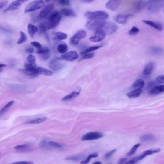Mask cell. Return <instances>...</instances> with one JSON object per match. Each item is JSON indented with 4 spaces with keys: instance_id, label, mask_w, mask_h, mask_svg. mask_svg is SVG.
<instances>
[{
    "instance_id": "6da1fadb",
    "label": "cell",
    "mask_w": 164,
    "mask_h": 164,
    "mask_svg": "<svg viewBox=\"0 0 164 164\" xmlns=\"http://www.w3.org/2000/svg\"><path fill=\"white\" fill-rule=\"evenodd\" d=\"M84 16L87 18L89 19L101 21H105L109 17L108 13L102 11H97L95 12L87 11L85 13Z\"/></svg>"
},
{
    "instance_id": "7a4b0ae2",
    "label": "cell",
    "mask_w": 164,
    "mask_h": 164,
    "mask_svg": "<svg viewBox=\"0 0 164 164\" xmlns=\"http://www.w3.org/2000/svg\"><path fill=\"white\" fill-rule=\"evenodd\" d=\"M164 0H149L147 3L148 10L151 13L157 12L164 6Z\"/></svg>"
},
{
    "instance_id": "3957f363",
    "label": "cell",
    "mask_w": 164,
    "mask_h": 164,
    "mask_svg": "<svg viewBox=\"0 0 164 164\" xmlns=\"http://www.w3.org/2000/svg\"><path fill=\"white\" fill-rule=\"evenodd\" d=\"M105 23L106 22L105 21L91 20L87 23L86 26L87 29L90 31H97L98 30L102 29Z\"/></svg>"
},
{
    "instance_id": "277c9868",
    "label": "cell",
    "mask_w": 164,
    "mask_h": 164,
    "mask_svg": "<svg viewBox=\"0 0 164 164\" xmlns=\"http://www.w3.org/2000/svg\"><path fill=\"white\" fill-rule=\"evenodd\" d=\"M44 5L45 4L43 0H35L30 3L26 7L24 12L25 14H27L30 12H34L35 11L42 8L44 6Z\"/></svg>"
},
{
    "instance_id": "5b68a950",
    "label": "cell",
    "mask_w": 164,
    "mask_h": 164,
    "mask_svg": "<svg viewBox=\"0 0 164 164\" xmlns=\"http://www.w3.org/2000/svg\"><path fill=\"white\" fill-rule=\"evenodd\" d=\"M61 18H62V14L58 11H56L51 14L48 19V22L50 25L52 29H53L58 26L61 21Z\"/></svg>"
},
{
    "instance_id": "8992f818",
    "label": "cell",
    "mask_w": 164,
    "mask_h": 164,
    "mask_svg": "<svg viewBox=\"0 0 164 164\" xmlns=\"http://www.w3.org/2000/svg\"><path fill=\"white\" fill-rule=\"evenodd\" d=\"M87 32L84 30H79L70 39V42L73 45H78L80 39L85 38L86 36Z\"/></svg>"
},
{
    "instance_id": "52a82bcc",
    "label": "cell",
    "mask_w": 164,
    "mask_h": 164,
    "mask_svg": "<svg viewBox=\"0 0 164 164\" xmlns=\"http://www.w3.org/2000/svg\"><path fill=\"white\" fill-rule=\"evenodd\" d=\"M103 137V134L99 132H90L86 133L82 137V141H92L99 139Z\"/></svg>"
},
{
    "instance_id": "ba28073f",
    "label": "cell",
    "mask_w": 164,
    "mask_h": 164,
    "mask_svg": "<svg viewBox=\"0 0 164 164\" xmlns=\"http://www.w3.org/2000/svg\"><path fill=\"white\" fill-rule=\"evenodd\" d=\"M53 9L54 5L52 4L46 5L39 14L38 19L39 20H43L46 18Z\"/></svg>"
},
{
    "instance_id": "9c48e42d",
    "label": "cell",
    "mask_w": 164,
    "mask_h": 164,
    "mask_svg": "<svg viewBox=\"0 0 164 164\" xmlns=\"http://www.w3.org/2000/svg\"><path fill=\"white\" fill-rule=\"evenodd\" d=\"M106 35V33L103 30H98L96 31L95 34L94 36L90 38V40L93 42H98L103 40L105 38Z\"/></svg>"
},
{
    "instance_id": "30bf717a",
    "label": "cell",
    "mask_w": 164,
    "mask_h": 164,
    "mask_svg": "<svg viewBox=\"0 0 164 164\" xmlns=\"http://www.w3.org/2000/svg\"><path fill=\"white\" fill-rule=\"evenodd\" d=\"M36 58L34 56L30 55L27 57V62L25 64V69L27 70L33 71V69L36 67Z\"/></svg>"
},
{
    "instance_id": "8fae6325",
    "label": "cell",
    "mask_w": 164,
    "mask_h": 164,
    "mask_svg": "<svg viewBox=\"0 0 164 164\" xmlns=\"http://www.w3.org/2000/svg\"><path fill=\"white\" fill-rule=\"evenodd\" d=\"M118 29L117 26L112 22H106L103 30L106 34H112L116 31Z\"/></svg>"
},
{
    "instance_id": "7c38bea8",
    "label": "cell",
    "mask_w": 164,
    "mask_h": 164,
    "mask_svg": "<svg viewBox=\"0 0 164 164\" xmlns=\"http://www.w3.org/2000/svg\"><path fill=\"white\" fill-rule=\"evenodd\" d=\"M78 57H79V55L76 52L70 51L61 56L60 58L65 61L73 62L78 58Z\"/></svg>"
},
{
    "instance_id": "4fadbf2b",
    "label": "cell",
    "mask_w": 164,
    "mask_h": 164,
    "mask_svg": "<svg viewBox=\"0 0 164 164\" xmlns=\"http://www.w3.org/2000/svg\"><path fill=\"white\" fill-rule=\"evenodd\" d=\"M27 1L28 0H16L9 4V6L4 10V12L15 10L16 9H18L23 3Z\"/></svg>"
},
{
    "instance_id": "5bb4252c",
    "label": "cell",
    "mask_w": 164,
    "mask_h": 164,
    "mask_svg": "<svg viewBox=\"0 0 164 164\" xmlns=\"http://www.w3.org/2000/svg\"><path fill=\"white\" fill-rule=\"evenodd\" d=\"M120 3H121L120 0H109L106 3L105 7L106 9L109 10L114 11L118 8Z\"/></svg>"
},
{
    "instance_id": "9a60e30c",
    "label": "cell",
    "mask_w": 164,
    "mask_h": 164,
    "mask_svg": "<svg viewBox=\"0 0 164 164\" xmlns=\"http://www.w3.org/2000/svg\"><path fill=\"white\" fill-rule=\"evenodd\" d=\"M32 71L37 74H42V75H46V76H51L53 74V72L51 71L47 70L44 68L37 67V66L35 68L33 69Z\"/></svg>"
},
{
    "instance_id": "2e32d148",
    "label": "cell",
    "mask_w": 164,
    "mask_h": 164,
    "mask_svg": "<svg viewBox=\"0 0 164 164\" xmlns=\"http://www.w3.org/2000/svg\"><path fill=\"white\" fill-rule=\"evenodd\" d=\"M63 66V64L58 62L56 59H52L49 63L50 68L53 71H57L60 70Z\"/></svg>"
},
{
    "instance_id": "e0dca14e",
    "label": "cell",
    "mask_w": 164,
    "mask_h": 164,
    "mask_svg": "<svg viewBox=\"0 0 164 164\" xmlns=\"http://www.w3.org/2000/svg\"><path fill=\"white\" fill-rule=\"evenodd\" d=\"M131 16V14H119L115 16L114 17L115 21L119 24H125L127 22V20L129 17Z\"/></svg>"
},
{
    "instance_id": "ac0fdd59",
    "label": "cell",
    "mask_w": 164,
    "mask_h": 164,
    "mask_svg": "<svg viewBox=\"0 0 164 164\" xmlns=\"http://www.w3.org/2000/svg\"><path fill=\"white\" fill-rule=\"evenodd\" d=\"M142 22L146 25H148L151 27H154V29H156L159 31H161L163 29V26L160 23L154 22V21H151V20H142Z\"/></svg>"
},
{
    "instance_id": "d6986e66",
    "label": "cell",
    "mask_w": 164,
    "mask_h": 164,
    "mask_svg": "<svg viewBox=\"0 0 164 164\" xmlns=\"http://www.w3.org/2000/svg\"><path fill=\"white\" fill-rule=\"evenodd\" d=\"M60 13H61L62 16L63 15L66 17H76L77 16L74 11L70 8H63Z\"/></svg>"
},
{
    "instance_id": "ffe728a7",
    "label": "cell",
    "mask_w": 164,
    "mask_h": 164,
    "mask_svg": "<svg viewBox=\"0 0 164 164\" xmlns=\"http://www.w3.org/2000/svg\"><path fill=\"white\" fill-rule=\"evenodd\" d=\"M161 151V149L160 148H154L151 149L149 150H146L144 152L142 153V154L141 155H139V158L141 160L144 159V158H145L146 156L148 155H152V154L157 153Z\"/></svg>"
},
{
    "instance_id": "44dd1931",
    "label": "cell",
    "mask_w": 164,
    "mask_h": 164,
    "mask_svg": "<svg viewBox=\"0 0 164 164\" xmlns=\"http://www.w3.org/2000/svg\"><path fill=\"white\" fill-rule=\"evenodd\" d=\"M164 91V85H161L155 86L152 87L149 91V94L151 95H155L158 94L160 93H163Z\"/></svg>"
},
{
    "instance_id": "7402d4cb",
    "label": "cell",
    "mask_w": 164,
    "mask_h": 164,
    "mask_svg": "<svg viewBox=\"0 0 164 164\" xmlns=\"http://www.w3.org/2000/svg\"><path fill=\"white\" fill-rule=\"evenodd\" d=\"M67 34L65 33L58 32L54 33L53 34V39L55 42H59L61 40H65L67 39Z\"/></svg>"
},
{
    "instance_id": "603a6c76",
    "label": "cell",
    "mask_w": 164,
    "mask_h": 164,
    "mask_svg": "<svg viewBox=\"0 0 164 164\" xmlns=\"http://www.w3.org/2000/svg\"><path fill=\"white\" fill-rule=\"evenodd\" d=\"M142 92V89H136L128 93L127 96L129 98H137L139 97Z\"/></svg>"
},
{
    "instance_id": "cb8c5ba5",
    "label": "cell",
    "mask_w": 164,
    "mask_h": 164,
    "mask_svg": "<svg viewBox=\"0 0 164 164\" xmlns=\"http://www.w3.org/2000/svg\"><path fill=\"white\" fill-rule=\"evenodd\" d=\"M38 29L41 32L44 33L52 29L48 22H43L39 24Z\"/></svg>"
},
{
    "instance_id": "d4e9b609",
    "label": "cell",
    "mask_w": 164,
    "mask_h": 164,
    "mask_svg": "<svg viewBox=\"0 0 164 164\" xmlns=\"http://www.w3.org/2000/svg\"><path fill=\"white\" fill-rule=\"evenodd\" d=\"M80 90H76L74 91L72 93H70L69 94L67 95L66 96L62 98V100L63 101H69L70 100H72L73 98L79 96L80 94Z\"/></svg>"
},
{
    "instance_id": "484cf974",
    "label": "cell",
    "mask_w": 164,
    "mask_h": 164,
    "mask_svg": "<svg viewBox=\"0 0 164 164\" xmlns=\"http://www.w3.org/2000/svg\"><path fill=\"white\" fill-rule=\"evenodd\" d=\"M27 30L31 38H33L35 34L37 32L39 29L35 25H33L31 24H29L27 26Z\"/></svg>"
},
{
    "instance_id": "4316f807",
    "label": "cell",
    "mask_w": 164,
    "mask_h": 164,
    "mask_svg": "<svg viewBox=\"0 0 164 164\" xmlns=\"http://www.w3.org/2000/svg\"><path fill=\"white\" fill-rule=\"evenodd\" d=\"M155 137L154 135L147 134L145 135L141 136L140 138V140L143 142H152L155 140Z\"/></svg>"
},
{
    "instance_id": "83f0119b",
    "label": "cell",
    "mask_w": 164,
    "mask_h": 164,
    "mask_svg": "<svg viewBox=\"0 0 164 164\" xmlns=\"http://www.w3.org/2000/svg\"><path fill=\"white\" fill-rule=\"evenodd\" d=\"M154 69V64L152 62H150L146 65L144 71H143V74L144 75H149L151 74L152 70Z\"/></svg>"
},
{
    "instance_id": "f1b7e54d",
    "label": "cell",
    "mask_w": 164,
    "mask_h": 164,
    "mask_svg": "<svg viewBox=\"0 0 164 164\" xmlns=\"http://www.w3.org/2000/svg\"><path fill=\"white\" fill-rule=\"evenodd\" d=\"M144 81L142 79H138L132 85V88L136 89H142L144 86Z\"/></svg>"
},
{
    "instance_id": "f546056e",
    "label": "cell",
    "mask_w": 164,
    "mask_h": 164,
    "mask_svg": "<svg viewBox=\"0 0 164 164\" xmlns=\"http://www.w3.org/2000/svg\"><path fill=\"white\" fill-rule=\"evenodd\" d=\"M57 51L60 53L64 54L66 53L68 50V46L66 43H62L58 45L57 47Z\"/></svg>"
},
{
    "instance_id": "4dcf8cb0",
    "label": "cell",
    "mask_w": 164,
    "mask_h": 164,
    "mask_svg": "<svg viewBox=\"0 0 164 164\" xmlns=\"http://www.w3.org/2000/svg\"><path fill=\"white\" fill-rule=\"evenodd\" d=\"M144 5L143 0H135L134 3L135 11L136 12H138L142 10Z\"/></svg>"
},
{
    "instance_id": "1f68e13d",
    "label": "cell",
    "mask_w": 164,
    "mask_h": 164,
    "mask_svg": "<svg viewBox=\"0 0 164 164\" xmlns=\"http://www.w3.org/2000/svg\"><path fill=\"white\" fill-rule=\"evenodd\" d=\"M14 100L8 102V103L6 104L4 107L0 110V116H1V115H3L8 110L9 108L13 106V104L14 103Z\"/></svg>"
},
{
    "instance_id": "d6a6232c",
    "label": "cell",
    "mask_w": 164,
    "mask_h": 164,
    "mask_svg": "<svg viewBox=\"0 0 164 164\" xmlns=\"http://www.w3.org/2000/svg\"><path fill=\"white\" fill-rule=\"evenodd\" d=\"M98 156V154H97V153H95L90 154L85 160L82 161L80 162V164H88V163H89L90 161V159L93 158H97Z\"/></svg>"
},
{
    "instance_id": "836d02e7",
    "label": "cell",
    "mask_w": 164,
    "mask_h": 164,
    "mask_svg": "<svg viewBox=\"0 0 164 164\" xmlns=\"http://www.w3.org/2000/svg\"><path fill=\"white\" fill-rule=\"evenodd\" d=\"M46 120V118H38V119H35V120H30L29 122H27L26 123L30 124H39V123L44 122L45 120Z\"/></svg>"
},
{
    "instance_id": "e575fe53",
    "label": "cell",
    "mask_w": 164,
    "mask_h": 164,
    "mask_svg": "<svg viewBox=\"0 0 164 164\" xmlns=\"http://www.w3.org/2000/svg\"><path fill=\"white\" fill-rule=\"evenodd\" d=\"M20 39H18V42H17V43L18 44L23 43L27 39V35H26V34L24 32L22 31H20Z\"/></svg>"
},
{
    "instance_id": "d590c367",
    "label": "cell",
    "mask_w": 164,
    "mask_h": 164,
    "mask_svg": "<svg viewBox=\"0 0 164 164\" xmlns=\"http://www.w3.org/2000/svg\"><path fill=\"white\" fill-rule=\"evenodd\" d=\"M30 145L27 144H24V145H18L17 146L14 147V149L18 151H24V150H28L30 148Z\"/></svg>"
},
{
    "instance_id": "8d00e7d4",
    "label": "cell",
    "mask_w": 164,
    "mask_h": 164,
    "mask_svg": "<svg viewBox=\"0 0 164 164\" xmlns=\"http://www.w3.org/2000/svg\"><path fill=\"white\" fill-rule=\"evenodd\" d=\"M101 47H102L101 46H95L90 47H89L88 49H87L85 51L82 52L81 54H86V53H90V52L97 50V49H99L100 48H101Z\"/></svg>"
},
{
    "instance_id": "74e56055",
    "label": "cell",
    "mask_w": 164,
    "mask_h": 164,
    "mask_svg": "<svg viewBox=\"0 0 164 164\" xmlns=\"http://www.w3.org/2000/svg\"><path fill=\"white\" fill-rule=\"evenodd\" d=\"M141 145L139 143L138 144H136V145H134L133 147H132V148L131 149V150H130V151L127 154V155L128 156H131V155H133L137 151V149Z\"/></svg>"
},
{
    "instance_id": "f35d334b",
    "label": "cell",
    "mask_w": 164,
    "mask_h": 164,
    "mask_svg": "<svg viewBox=\"0 0 164 164\" xmlns=\"http://www.w3.org/2000/svg\"><path fill=\"white\" fill-rule=\"evenodd\" d=\"M94 55H95V53H86V54H84L81 57V58L79 59V61H82V60H85V59H92L93 58V56H94Z\"/></svg>"
},
{
    "instance_id": "ab89813d",
    "label": "cell",
    "mask_w": 164,
    "mask_h": 164,
    "mask_svg": "<svg viewBox=\"0 0 164 164\" xmlns=\"http://www.w3.org/2000/svg\"><path fill=\"white\" fill-rule=\"evenodd\" d=\"M139 30L138 27L136 26H133L132 27L131 29L129 31V35L130 36H134V35H137L139 32Z\"/></svg>"
},
{
    "instance_id": "60d3db41",
    "label": "cell",
    "mask_w": 164,
    "mask_h": 164,
    "mask_svg": "<svg viewBox=\"0 0 164 164\" xmlns=\"http://www.w3.org/2000/svg\"><path fill=\"white\" fill-rule=\"evenodd\" d=\"M39 54H42L44 53H49V49L48 47H41L40 49H38L37 52Z\"/></svg>"
},
{
    "instance_id": "b9f144b4",
    "label": "cell",
    "mask_w": 164,
    "mask_h": 164,
    "mask_svg": "<svg viewBox=\"0 0 164 164\" xmlns=\"http://www.w3.org/2000/svg\"><path fill=\"white\" fill-rule=\"evenodd\" d=\"M139 160H141L139 156H136L135 158H132L131 159L129 160L126 163V164H135L139 161Z\"/></svg>"
},
{
    "instance_id": "7bdbcfd3",
    "label": "cell",
    "mask_w": 164,
    "mask_h": 164,
    "mask_svg": "<svg viewBox=\"0 0 164 164\" xmlns=\"http://www.w3.org/2000/svg\"><path fill=\"white\" fill-rule=\"evenodd\" d=\"M22 71L23 72L27 75H29V76H30V77H36L38 75L37 74H35L34 72H33V71H30V70H27V69H25L24 70H22Z\"/></svg>"
},
{
    "instance_id": "ee69618b",
    "label": "cell",
    "mask_w": 164,
    "mask_h": 164,
    "mask_svg": "<svg viewBox=\"0 0 164 164\" xmlns=\"http://www.w3.org/2000/svg\"><path fill=\"white\" fill-rule=\"evenodd\" d=\"M48 143L49 145L52 146V147H54V148H62L63 147L62 145H61V144H60V143H58L55 142H53V141H50Z\"/></svg>"
},
{
    "instance_id": "f6af8a7d",
    "label": "cell",
    "mask_w": 164,
    "mask_h": 164,
    "mask_svg": "<svg viewBox=\"0 0 164 164\" xmlns=\"http://www.w3.org/2000/svg\"><path fill=\"white\" fill-rule=\"evenodd\" d=\"M151 52L155 54H157L161 53V52H162V50L161 48L158 47H153L151 49Z\"/></svg>"
},
{
    "instance_id": "bcb514c9",
    "label": "cell",
    "mask_w": 164,
    "mask_h": 164,
    "mask_svg": "<svg viewBox=\"0 0 164 164\" xmlns=\"http://www.w3.org/2000/svg\"><path fill=\"white\" fill-rule=\"evenodd\" d=\"M116 151V149H113V150H111L110 152L107 153L105 155V159H107L109 158H110L113 154L115 153V152Z\"/></svg>"
},
{
    "instance_id": "7dc6e473",
    "label": "cell",
    "mask_w": 164,
    "mask_h": 164,
    "mask_svg": "<svg viewBox=\"0 0 164 164\" xmlns=\"http://www.w3.org/2000/svg\"><path fill=\"white\" fill-rule=\"evenodd\" d=\"M156 81L159 84H164V76L163 75H159L156 78Z\"/></svg>"
},
{
    "instance_id": "c3c4849f",
    "label": "cell",
    "mask_w": 164,
    "mask_h": 164,
    "mask_svg": "<svg viewBox=\"0 0 164 164\" xmlns=\"http://www.w3.org/2000/svg\"><path fill=\"white\" fill-rule=\"evenodd\" d=\"M31 45L36 48L38 49H40L42 47L41 44L37 42H31Z\"/></svg>"
},
{
    "instance_id": "681fc988",
    "label": "cell",
    "mask_w": 164,
    "mask_h": 164,
    "mask_svg": "<svg viewBox=\"0 0 164 164\" xmlns=\"http://www.w3.org/2000/svg\"><path fill=\"white\" fill-rule=\"evenodd\" d=\"M40 55L41 59H43V60H47V59L49 58L50 57L49 52V53H44V54H40Z\"/></svg>"
},
{
    "instance_id": "f907efd6",
    "label": "cell",
    "mask_w": 164,
    "mask_h": 164,
    "mask_svg": "<svg viewBox=\"0 0 164 164\" xmlns=\"http://www.w3.org/2000/svg\"><path fill=\"white\" fill-rule=\"evenodd\" d=\"M81 158L80 156H78V155H76V156H70L69 157L66 158V160H72V161H78L79 159Z\"/></svg>"
},
{
    "instance_id": "816d5d0a",
    "label": "cell",
    "mask_w": 164,
    "mask_h": 164,
    "mask_svg": "<svg viewBox=\"0 0 164 164\" xmlns=\"http://www.w3.org/2000/svg\"><path fill=\"white\" fill-rule=\"evenodd\" d=\"M60 4L63 5H69L70 4V1L69 0H58Z\"/></svg>"
},
{
    "instance_id": "f5cc1de1",
    "label": "cell",
    "mask_w": 164,
    "mask_h": 164,
    "mask_svg": "<svg viewBox=\"0 0 164 164\" xmlns=\"http://www.w3.org/2000/svg\"><path fill=\"white\" fill-rule=\"evenodd\" d=\"M10 164H34L32 161H20L16 162Z\"/></svg>"
},
{
    "instance_id": "db71d44e",
    "label": "cell",
    "mask_w": 164,
    "mask_h": 164,
    "mask_svg": "<svg viewBox=\"0 0 164 164\" xmlns=\"http://www.w3.org/2000/svg\"><path fill=\"white\" fill-rule=\"evenodd\" d=\"M127 160L126 158H121L119 159L118 164H126L127 162Z\"/></svg>"
},
{
    "instance_id": "11a10c76",
    "label": "cell",
    "mask_w": 164,
    "mask_h": 164,
    "mask_svg": "<svg viewBox=\"0 0 164 164\" xmlns=\"http://www.w3.org/2000/svg\"><path fill=\"white\" fill-rule=\"evenodd\" d=\"M7 1H4L0 2V9L3 8L7 4Z\"/></svg>"
},
{
    "instance_id": "9f6ffc18",
    "label": "cell",
    "mask_w": 164,
    "mask_h": 164,
    "mask_svg": "<svg viewBox=\"0 0 164 164\" xmlns=\"http://www.w3.org/2000/svg\"><path fill=\"white\" fill-rule=\"evenodd\" d=\"M26 52H27L28 53H33V52H34V49L33 48V47H28V48L26 49Z\"/></svg>"
},
{
    "instance_id": "6f0895ef",
    "label": "cell",
    "mask_w": 164,
    "mask_h": 164,
    "mask_svg": "<svg viewBox=\"0 0 164 164\" xmlns=\"http://www.w3.org/2000/svg\"><path fill=\"white\" fill-rule=\"evenodd\" d=\"M82 3H90L93 1V0H80Z\"/></svg>"
},
{
    "instance_id": "680465c9",
    "label": "cell",
    "mask_w": 164,
    "mask_h": 164,
    "mask_svg": "<svg viewBox=\"0 0 164 164\" xmlns=\"http://www.w3.org/2000/svg\"><path fill=\"white\" fill-rule=\"evenodd\" d=\"M92 164H102V163L100 161H97L95 162V163H93Z\"/></svg>"
},
{
    "instance_id": "91938a15",
    "label": "cell",
    "mask_w": 164,
    "mask_h": 164,
    "mask_svg": "<svg viewBox=\"0 0 164 164\" xmlns=\"http://www.w3.org/2000/svg\"><path fill=\"white\" fill-rule=\"evenodd\" d=\"M6 66V65L3 64H0V68L3 67H5Z\"/></svg>"
},
{
    "instance_id": "94428289",
    "label": "cell",
    "mask_w": 164,
    "mask_h": 164,
    "mask_svg": "<svg viewBox=\"0 0 164 164\" xmlns=\"http://www.w3.org/2000/svg\"><path fill=\"white\" fill-rule=\"evenodd\" d=\"M44 1L45 2H46V3H48V2H49L50 1V0H44Z\"/></svg>"
},
{
    "instance_id": "6125c7cd",
    "label": "cell",
    "mask_w": 164,
    "mask_h": 164,
    "mask_svg": "<svg viewBox=\"0 0 164 164\" xmlns=\"http://www.w3.org/2000/svg\"><path fill=\"white\" fill-rule=\"evenodd\" d=\"M2 71H3V69L1 68H0V72H1Z\"/></svg>"
},
{
    "instance_id": "be15d7a7",
    "label": "cell",
    "mask_w": 164,
    "mask_h": 164,
    "mask_svg": "<svg viewBox=\"0 0 164 164\" xmlns=\"http://www.w3.org/2000/svg\"><path fill=\"white\" fill-rule=\"evenodd\" d=\"M0 155H1V153H0Z\"/></svg>"
},
{
    "instance_id": "e7e4bbea",
    "label": "cell",
    "mask_w": 164,
    "mask_h": 164,
    "mask_svg": "<svg viewBox=\"0 0 164 164\" xmlns=\"http://www.w3.org/2000/svg\"><path fill=\"white\" fill-rule=\"evenodd\" d=\"M69 1H70V0H69Z\"/></svg>"
}]
</instances>
